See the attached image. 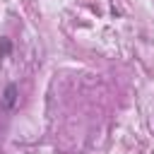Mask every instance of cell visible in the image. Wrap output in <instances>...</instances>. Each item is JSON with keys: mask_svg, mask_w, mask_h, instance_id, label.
Here are the masks:
<instances>
[{"mask_svg": "<svg viewBox=\"0 0 154 154\" xmlns=\"http://www.w3.org/2000/svg\"><path fill=\"white\" fill-rule=\"evenodd\" d=\"M10 38H0V58H7V53H10Z\"/></svg>", "mask_w": 154, "mask_h": 154, "instance_id": "cell-2", "label": "cell"}, {"mask_svg": "<svg viewBox=\"0 0 154 154\" xmlns=\"http://www.w3.org/2000/svg\"><path fill=\"white\" fill-rule=\"evenodd\" d=\"M14 103H17V84H7L5 91H2V106L7 111H12Z\"/></svg>", "mask_w": 154, "mask_h": 154, "instance_id": "cell-1", "label": "cell"}]
</instances>
